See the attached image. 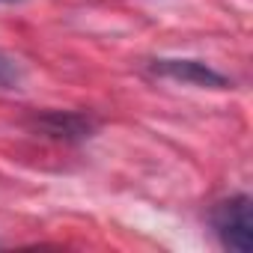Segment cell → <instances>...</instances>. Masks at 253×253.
<instances>
[{
    "label": "cell",
    "instance_id": "cell-5",
    "mask_svg": "<svg viewBox=\"0 0 253 253\" xmlns=\"http://www.w3.org/2000/svg\"><path fill=\"white\" fill-rule=\"evenodd\" d=\"M0 3H21V0H0Z\"/></svg>",
    "mask_w": 253,
    "mask_h": 253
},
{
    "label": "cell",
    "instance_id": "cell-1",
    "mask_svg": "<svg viewBox=\"0 0 253 253\" xmlns=\"http://www.w3.org/2000/svg\"><path fill=\"white\" fill-rule=\"evenodd\" d=\"M209 223L226 250H235V253L250 250L253 220H250V197L247 194H235L229 200L214 203L209 211Z\"/></svg>",
    "mask_w": 253,
    "mask_h": 253
},
{
    "label": "cell",
    "instance_id": "cell-4",
    "mask_svg": "<svg viewBox=\"0 0 253 253\" xmlns=\"http://www.w3.org/2000/svg\"><path fill=\"white\" fill-rule=\"evenodd\" d=\"M21 78H24V72H21L18 60L0 51V89H15L21 84Z\"/></svg>",
    "mask_w": 253,
    "mask_h": 253
},
{
    "label": "cell",
    "instance_id": "cell-2",
    "mask_svg": "<svg viewBox=\"0 0 253 253\" xmlns=\"http://www.w3.org/2000/svg\"><path fill=\"white\" fill-rule=\"evenodd\" d=\"M149 72L167 81H179V84H191V86H203V89H226L232 86V81L226 75H220L217 69H211L203 60H185V57H158L149 63Z\"/></svg>",
    "mask_w": 253,
    "mask_h": 253
},
{
    "label": "cell",
    "instance_id": "cell-3",
    "mask_svg": "<svg viewBox=\"0 0 253 253\" xmlns=\"http://www.w3.org/2000/svg\"><path fill=\"white\" fill-rule=\"evenodd\" d=\"M30 125H33V131H39L51 140L81 143L95 134L98 119L89 113H81V110H45V113H36L30 119Z\"/></svg>",
    "mask_w": 253,
    "mask_h": 253
}]
</instances>
